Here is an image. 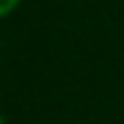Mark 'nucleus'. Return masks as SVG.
I'll return each instance as SVG.
<instances>
[{
    "instance_id": "obj_1",
    "label": "nucleus",
    "mask_w": 124,
    "mask_h": 124,
    "mask_svg": "<svg viewBox=\"0 0 124 124\" xmlns=\"http://www.w3.org/2000/svg\"><path fill=\"white\" fill-rule=\"evenodd\" d=\"M20 3H23V0H0V20L13 15L15 10L20 8Z\"/></svg>"
},
{
    "instance_id": "obj_2",
    "label": "nucleus",
    "mask_w": 124,
    "mask_h": 124,
    "mask_svg": "<svg viewBox=\"0 0 124 124\" xmlns=\"http://www.w3.org/2000/svg\"><path fill=\"white\" fill-rule=\"evenodd\" d=\"M0 124H8V122H5V116H3V114H0Z\"/></svg>"
}]
</instances>
